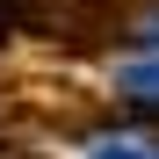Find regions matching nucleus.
Masks as SVG:
<instances>
[{
	"instance_id": "f03ea898",
	"label": "nucleus",
	"mask_w": 159,
	"mask_h": 159,
	"mask_svg": "<svg viewBox=\"0 0 159 159\" xmlns=\"http://www.w3.org/2000/svg\"><path fill=\"white\" fill-rule=\"evenodd\" d=\"M87 159H159V152H145V145H116V138H101Z\"/></svg>"
},
{
	"instance_id": "f257e3e1",
	"label": "nucleus",
	"mask_w": 159,
	"mask_h": 159,
	"mask_svg": "<svg viewBox=\"0 0 159 159\" xmlns=\"http://www.w3.org/2000/svg\"><path fill=\"white\" fill-rule=\"evenodd\" d=\"M123 94L145 101V109H159V58H152V65H130V72H123Z\"/></svg>"
}]
</instances>
